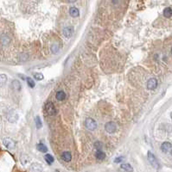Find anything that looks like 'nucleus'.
<instances>
[{
	"label": "nucleus",
	"instance_id": "obj_1",
	"mask_svg": "<svg viewBox=\"0 0 172 172\" xmlns=\"http://www.w3.org/2000/svg\"><path fill=\"white\" fill-rule=\"evenodd\" d=\"M84 125L88 130H91V131H94V130H95L97 128V122L92 118L86 119V120L84 122Z\"/></svg>",
	"mask_w": 172,
	"mask_h": 172
},
{
	"label": "nucleus",
	"instance_id": "obj_2",
	"mask_svg": "<svg viewBox=\"0 0 172 172\" xmlns=\"http://www.w3.org/2000/svg\"><path fill=\"white\" fill-rule=\"evenodd\" d=\"M3 145H4L7 149H10V150L14 149L15 146H16V142H15L12 139L8 138V137L3 139Z\"/></svg>",
	"mask_w": 172,
	"mask_h": 172
},
{
	"label": "nucleus",
	"instance_id": "obj_3",
	"mask_svg": "<svg viewBox=\"0 0 172 172\" xmlns=\"http://www.w3.org/2000/svg\"><path fill=\"white\" fill-rule=\"evenodd\" d=\"M45 108H46L47 113L50 115H55L56 114V107H55V105H54L53 103L48 102V103H46Z\"/></svg>",
	"mask_w": 172,
	"mask_h": 172
},
{
	"label": "nucleus",
	"instance_id": "obj_4",
	"mask_svg": "<svg viewBox=\"0 0 172 172\" xmlns=\"http://www.w3.org/2000/svg\"><path fill=\"white\" fill-rule=\"evenodd\" d=\"M148 160H149L150 164H151L154 168H156V169H158V168H159V165H158V162L156 157H155L151 152H148Z\"/></svg>",
	"mask_w": 172,
	"mask_h": 172
},
{
	"label": "nucleus",
	"instance_id": "obj_5",
	"mask_svg": "<svg viewBox=\"0 0 172 172\" xmlns=\"http://www.w3.org/2000/svg\"><path fill=\"white\" fill-rule=\"evenodd\" d=\"M105 129L108 133H114L117 129V126L114 121H109L105 125Z\"/></svg>",
	"mask_w": 172,
	"mask_h": 172
},
{
	"label": "nucleus",
	"instance_id": "obj_6",
	"mask_svg": "<svg viewBox=\"0 0 172 172\" xmlns=\"http://www.w3.org/2000/svg\"><path fill=\"white\" fill-rule=\"evenodd\" d=\"M62 34L66 38H70L73 34H74V28L72 26H68L63 29L62 30Z\"/></svg>",
	"mask_w": 172,
	"mask_h": 172
},
{
	"label": "nucleus",
	"instance_id": "obj_7",
	"mask_svg": "<svg viewBox=\"0 0 172 172\" xmlns=\"http://www.w3.org/2000/svg\"><path fill=\"white\" fill-rule=\"evenodd\" d=\"M7 120H8V121L14 123L18 120V115L15 111H10L7 114Z\"/></svg>",
	"mask_w": 172,
	"mask_h": 172
},
{
	"label": "nucleus",
	"instance_id": "obj_8",
	"mask_svg": "<svg viewBox=\"0 0 172 172\" xmlns=\"http://www.w3.org/2000/svg\"><path fill=\"white\" fill-rule=\"evenodd\" d=\"M158 87V81L156 78H151L147 82V88L151 90H155Z\"/></svg>",
	"mask_w": 172,
	"mask_h": 172
},
{
	"label": "nucleus",
	"instance_id": "obj_9",
	"mask_svg": "<svg viewBox=\"0 0 172 172\" xmlns=\"http://www.w3.org/2000/svg\"><path fill=\"white\" fill-rule=\"evenodd\" d=\"M172 149V145L170 142H164L161 145V150L163 152L167 153Z\"/></svg>",
	"mask_w": 172,
	"mask_h": 172
},
{
	"label": "nucleus",
	"instance_id": "obj_10",
	"mask_svg": "<svg viewBox=\"0 0 172 172\" xmlns=\"http://www.w3.org/2000/svg\"><path fill=\"white\" fill-rule=\"evenodd\" d=\"M11 89L14 91H20L22 89V85L18 80H13L11 83Z\"/></svg>",
	"mask_w": 172,
	"mask_h": 172
},
{
	"label": "nucleus",
	"instance_id": "obj_11",
	"mask_svg": "<svg viewBox=\"0 0 172 172\" xmlns=\"http://www.w3.org/2000/svg\"><path fill=\"white\" fill-rule=\"evenodd\" d=\"M69 14L73 17H77L80 15V11H79V10L76 7H71L69 9Z\"/></svg>",
	"mask_w": 172,
	"mask_h": 172
},
{
	"label": "nucleus",
	"instance_id": "obj_12",
	"mask_svg": "<svg viewBox=\"0 0 172 172\" xmlns=\"http://www.w3.org/2000/svg\"><path fill=\"white\" fill-rule=\"evenodd\" d=\"M61 158H62V160H64L65 162H70L71 159H72L71 153L68 152H64L61 154Z\"/></svg>",
	"mask_w": 172,
	"mask_h": 172
},
{
	"label": "nucleus",
	"instance_id": "obj_13",
	"mask_svg": "<svg viewBox=\"0 0 172 172\" xmlns=\"http://www.w3.org/2000/svg\"><path fill=\"white\" fill-rule=\"evenodd\" d=\"M56 97L58 101H63L66 98V93L63 90H59L56 94Z\"/></svg>",
	"mask_w": 172,
	"mask_h": 172
},
{
	"label": "nucleus",
	"instance_id": "obj_14",
	"mask_svg": "<svg viewBox=\"0 0 172 172\" xmlns=\"http://www.w3.org/2000/svg\"><path fill=\"white\" fill-rule=\"evenodd\" d=\"M95 158H96L98 160H103V159H105V158H106V154H105L101 150H99V151H97L96 153H95Z\"/></svg>",
	"mask_w": 172,
	"mask_h": 172
},
{
	"label": "nucleus",
	"instance_id": "obj_15",
	"mask_svg": "<svg viewBox=\"0 0 172 172\" xmlns=\"http://www.w3.org/2000/svg\"><path fill=\"white\" fill-rule=\"evenodd\" d=\"M30 171L31 172H42V166L39 165L38 164H34L30 167Z\"/></svg>",
	"mask_w": 172,
	"mask_h": 172
},
{
	"label": "nucleus",
	"instance_id": "obj_16",
	"mask_svg": "<svg viewBox=\"0 0 172 172\" xmlns=\"http://www.w3.org/2000/svg\"><path fill=\"white\" fill-rule=\"evenodd\" d=\"M163 14H164V16L166 18H170V17H171L172 16V9L171 8H170V7H168V8H165V9L164 10V12H163Z\"/></svg>",
	"mask_w": 172,
	"mask_h": 172
},
{
	"label": "nucleus",
	"instance_id": "obj_17",
	"mask_svg": "<svg viewBox=\"0 0 172 172\" xmlns=\"http://www.w3.org/2000/svg\"><path fill=\"white\" fill-rule=\"evenodd\" d=\"M120 168H121L122 170H124V171H125L127 172H132V171H133L132 167H131L129 164H123V165H121Z\"/></svg>",
	"mask_w": 172,
	"mask_h": 172
},
{
	"label": "nucleus",
	"instance_id": "obj_18",
	"mask_svg": "<svg viewBox=\"0 0 172 172\" xmlns=\"http://www.w3.org/2000/svg\"><path fill=\"white\" fill-rule=\"evenodd\" d=\"M37 150L39 151V152H43V153H45V152H47V151H48V148L46 147V145H44L43 144H38L37 145Z\"/></svg>",
	"mask_w": 172,
	"mask_h": 172
},
{
	"label": "nucleus",
	"instance_id": "obj_19",
	"mask_svg": "<svg viewBox=\"0 0 172 172\" xmlns=\"http://www.w3.org/2000/svg\"><path fill=\"white\" fill-rule=\"evenodd\" d=\"M29 161H30V158H29V157H28L27 155L23 154V155L21 156V163H22L23 165H27V164L29 163Z\"/></svg>",
	"mask_w": 172,
	"mask_h": 172
},
{
	"label": "nucleus",
	"instance_id": "obj_20",
	"mask_svg": "<svg viewBox=\"0 0 172 172\" xmlns=\"http://www.w3.org/2000/svg\"><path fill=\"white\" fill-rule=\"evenodd\" d=\"M44 158H45L46 162H47L49 165H51V164L54 162V158H53L50 154H46V155L44 156Z\"/></svg>",
	"mask_w": 172,
	"mask_h": 172
},
{
	"label": "nucleus",
	"instance_id": "obj_21",
	"mask_svg": "<svg viewBox=\"0 0 172 172\" xmlns=\"http://www.w3.org/2000/svg\"><path fill=\"white\" fill-rule=\"evenodd\" d=\"M50 49H51V52L53 54H57L58 52H59V50H60V47H59V45H58L57 43H55V44H53L51 46Z\"/></svg>",
	"mask_w": 172,
	"mask_h": 172
},
{
	"label": "nucleus",
	"instance_id": "obj_22",
	"mask_svg": "<svg viewBox=\"0 0 172 172\" xmlns=\"http://www.w3.org/2000/svg\"><path fill=\"white\" fill-rule=\"evenodd\" d=\"M33 77L35 78V79H36L38 81H41V80L43 79V75L41 72H34L33 73Z\"/></svg>",
	"mask_w": 172,
	"mask_h": 172
},
{
	"label": "nucleus",
	"instance_id": "obj_23",
	"mask_svg": "<svg viewBox=\"0 0 172 172\" xmlns=\"http://www.w3.org/2000/svg\"><path fill=\"white\" fill-rule=\"evenodd\" d=\"M7 82V76L5 74H0V86H3Z\"/></svg>",
	"mask_w": 172,
	"mask_h": 172
},
{
	"label": "nucleus",
	"instance_id": "obj_24",
	"mask_svg": "<svg viewBox=\"0 0 172 172\" xmlns=\"http://www.w3.org/2000/svg\"><path fill=\"white\" fill-rule=\"evenodd\" d=\"M26 81H27V84H29V86L30 87V88H34L35 87V82H34V80L31 78H29V77H27L26 78Z\"/></svg>",
	"mask_w": 172,
	"mask_h": 172
},
{
	"label": "nucleus",
	"instance_id": "obj_25",
	"mask_svg": "<svg viewBox=\"0 0 172 172\" xmlns=\"http://www.w3.org/2000/svg\"><path fill=\"white\" fill-rule=\"evenodd\" d=\"M35 121H36V127H37L38 129H39V128H41V127H42V126H43V124H42V121H41V119H40V117H39V116H36V117Z\"/></svg>",
	"mask_w": 172,
	"mask_h": 172
},
{
	"label": "nucleus",
	"instance_id": "obj_26",
	"mask_svg": "<svg viewBox=\"0 0 172 172\" xmlns=\"http://www.w3.org/2000/svg\"><path fill=\"white\" fill-rule=\"evenodd\" d=\"M9 41H10V39H9L6 35H2V37H1V42H2L3 45L9 43Z\"/></svg>",
	"mask_w": 172,
	"mask_h": 172
},
{
	"label": "nucleus",
	"instance_id": "obj_27",
	"mask_svg": "<svg viewBox=\"0 0 172 172\" xmlns=\"http://www.w3.org/2000/svg\"><path fill=\"white\" fill-rule=\"evenodd\" d=\"M94 147H95V149H96L97 151L101 150V148H102V143L100 142V141L95 142V143H94Z\"/></svg>",
	"mask_w": 172,
	"mask_h": 172
},
{
	"label": "nucleus",
	"instance_id": "obj_28",
	"mask_svg": "<svg viewBox=\"0 0 172 172\" xmlns=\"http://www.w3.org/2000/svg\"><path fill=\"white\" fill-rule=\"evenodd\" d=\"M124 159H125L124 157H118V158H117L115 159L114 162L115 163H117V164H118V163H121L122 161H124Z\"/></svg>",
	"mask_w": 172,
	"mask_h": 172
},
{
	"label": "nucleus",
	"instance_id": "obj_29",
	"mask_svg": "<svg viewBox=\"0 0 172 172\" xmlns=\"http://www.w3.org/2000/svg\"><path fill=\"white\" fill-rule=\"evenodd\" d=\"M68 3H74V2H75L76 0H67Z\"/></svg>",
	"mask_w": 172,
	"mask_h": 172
},
{
	"label": "nucleus",
	"instance_id": "obj_30",
	"mask_svg": "<svg viewBox=\"0 0 172 172\" xmlns=\"http://www.w3.org/2000/svg\"><path fill=\"white\" fill-rule=\"evenodd\" d=\"M171 119H172V113H171Z\"/></svg>",
	"mask_w": 172,
	"mask_h": 172
},
{
	"label": "nucleus",
	"instance_id": "obj_31",
	"mask_svg": "<svg viewBox=\"0 0 172 172\" xmlns=\"http://www.w3.org/2000/svg\"><path fill=\"white\" fill-rule=\"evenodd\" d=\"M171 54H172V48H171Z\"/></svg>",
	"mask_w": 172,
	"mask_h": 172
},
{
	"label": "nucleus",
	"instance_id": "obj_32",
	"mask_svg": "<svg viewBox=\"0 0 172 172\" xmlns=\"http://www.w3.org/2000/svg\"><path fill=\"white\" fill-rule=\"evenodd\" d=\"M171 155H172V150H171Z\"/></svg>",
	"mask_w": 172,
	"mask_h": 172
}]
</instances>
